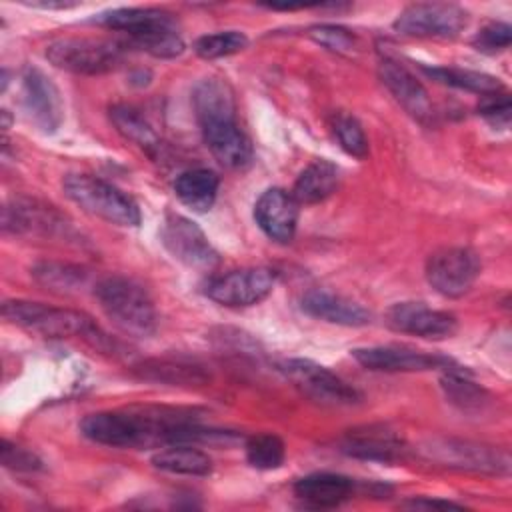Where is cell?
I'll return each mask as SVG.
<instances>
[{
    "instance_id": "3",
    "label": "cell",
    "mask_w": 512,
    "mask_h": 512,
    "mask_svg": "<svg viewBox=\"0 0 512 512\" xmlns=\"http://www.w3.org/2000/svg\"><path fill=\"white\" fill-rule=\"evenodd\" d=\"M2 316L32 332L46 338H82L96 348H108L110 340L100 326L84 312L72 308L48 306L30 300H6L2 304Z\"/></svg>"
},
{
    "instance_id": "37",
    "label": "cell",
    "mask_w": 512,
    "mask_h": 512,
    "mask_svg": "<svg viewBox=\"0 0 512 512\" xmlns=\"http://www.w3.org/2000/svg\"><path fill=\"white\" fill-rule=\"evenodd\" d=\"M0 460L6 468L16 470V472L42 470V460L34 452H30L22 446H16L8 440H2V444H0Z\"/></svg>"
},
{
    "instance_id": "34",
    "label": "cell",
    "mask_w": 512,
    "mask_h": 512,
    "mask_svg": "<svg viewBox=\"0 0 512 512\" xmlns=\"http://www.w3.org/2000/svg\"><path fill=\"white\" fill-rule=\"evenodd\" d=\"M308 36L324 46L330 52H338V54H348L356 48V36L342 26L336 24H320V26H312L308 30Z\"/></svg>"
},
{
    "instance_id": "21",
    "label": "cell",
    "mask_w": 512,
    "mask_h": 512,
    "mask_svg": "<svg viewBox=\"0 0 512 512\" xmlns=\"http://www.w3.org/2000/svg\"><path fill=\"white\" fill-rule=\"evenodd\" d=\"M342 452L352 458L390 464L404 458L406 444L384 426H366L344 436Z\"/></svg>"
},
{
    "instance_id": "5",
    "label": "cell",
    "mask_w": 512,
    "mask_h": 512,
    "mask_svg": "<svg viewBox=\"0 0 512 512\" xmlns=\"http://www.w3.org/2000/svg\"><path fill=\"white\" fill-rule=\"evenodd\" d=\"M94 296L108 320L124 334L148 338L156 332L154 302L138 282L126 276H106L94 286Z\"/></svg>"
},
{
    "instance_id": "33",
    "label": "cell",
    "mask_w": 512,
    "mask_h": 512,
    "mask_svg": "<svg viewBox=\"0 0 512 512\" xmlns=\"http://www.w3.org/2000/svg\"><path fill=\"white\" fill-rule=\"evenodd\" d=\"M332 132L346 154L358 160H364L368 156V138L364 134L362 124L352 114H346V112L334 114Z\"/></svg>"
},
{
    "instance_id": "20",
    "label": "cell",
    "mask_w": 512,
    "mask_h": 512,
    "mask_svg": "<svg viewBox=\"0 0 512 512\" xmlns=\"http://www.w3.org/2000/svg\"><path fill=\"white\" fill-rule=\"evenodd\" d=\"M300 306L308 316L338 326H366L372 318L362 304L326 288L308 290L302 296Z\"/></svg>"
},
{
    "instance_id": "4",
    "label": "cell",
    "mask_w": 512,
    "mask_h": 512,
    "mask_svg": "<svg viewBox=\"0 0 512 512\" xmlns=\"http://www.w3.org/2000/svg\"><path fill=\"white\" fill-rule=\"evenodd\" d=\"M96 22L126 32L132 46L156 58H176L184 52L176 20L162 8H114L100 14Z\"/></svg>"
},
{
    "instance_id": "14",
    "label": "cell",
    "mask_w": 512,
    "mask_h": 512,
    "mask_svg": "<svg viewBox=\"0 0 512 512\" xmlns=\"http://www.w3.org/2000/svg\"><path fill=\"white\" fill-rule=\"evenodd\" d=\"M384 322L394 332L428 340L450 338L458 328V320L452 312L430 308L424 302H396L386 310Z\"/></svg>"
},
{
    "instance_id": "1",
    "label": "cell",
    "mask_w": 512,
    "mask_h": 512,
    "mask_svg": "<svg viewBox=\"0 0 512 512\" xmlns=\"http://www.w3.org/2000/svg\"><path fill=\"white\" fill-rule=\"evenodd\" d=\"M80 432L88 440L112 448L192 444L232 436L230 432L202 428L194 410L150 404L88 414L80 422Z\"/></svg>"
},
{
    "instance_id": "6",
    "label": "cell",
    "mask_w": 512,
    "mask_h": 512,
    "mask_svg": "<svg viewBox=\"0 0 512 512\" xmlns=\"http://www.w3.org/2000/svg\"><path fill=\"white\" fill-rule=\"evenodd\" d=\"M64 194L86 214L116 226H138L142 216L138 204L114 184L92 174H68L62 182Z\"/></svg>"
},
{
    "instance_id": "12",
    "label": "cell",
    "mask_w": 512,
    "mask_h": 512,
    "mask_svg": "<svg viewBox=\"0 0 512 512\" xmlns=\"http://www.w3.org/2000/svg\"><path fill=\"white\" fill-rule=\"evenodd\" d=\"M276 274L270 268H238L218 274L206 282L204 294L216 304L240 308L262 302L274 288Z\"/></svg>"
},
{
    "instance_id": "27",
    "label": "cell",
    "mask_w": 512,
    "mask_h": 512,
    "mask_svg": "<svg viewBox=\"0 0 512 512\" xmlns=\"http://www.w3.org/2000/svg\"><path fill=\"white\" fill-rule=\"evenodd\" d=\"M150 462L156 470L182 476H208L212 472V458L192 444H172L158 450Z\"/></svg>"
},
{
    "instance_id": "38",
    "label": "cell",
    "mask_w": 512,
    "mask_h": 512,
    "mask_svg": "<svg viewBox=\"0 0 512 512\" xmlns=\"http://www.w3.org/2000/svg\"><path fill=\"white\" fill-rule=\"evenodd\" d=\"M408 508H440V510H462L464 506L452 500H440V498H414L406 502Z\"/></svg>"
},
{
    "instance_id": "30",
    "label": "cell",
    "mask_w": 512,
    "mask_h": 512,
    "mask_svg": "<svg viewBox=\"0 0 512 512\" xmlns=\"http://www.w3.org/2000/svg\"><path fill=\"white\" fill-rule=\"evenodd\" d=\"M30 272H32V278L40 286H44L46 290H52V292H60V294L78 292L86 284V278H88V274L80 266L52 262V260L34 264Z\"/></svg>"
},
{
    "instance_id": "22",
    "label": "cell",
    "mask_w": 512,
    "mask_h": 512,
    "mask_svg": "<svg viewBox=\"0 0 512 512\" xmlns=\"http://www.w3.org/2000/svg\"><path fill=\"white\" fill-rule=\"evenodd\" d=\"M356 482L344 474L316 472L294 482V494L304 506L334 508L354 494Z\"/></svg>"
},
{
    "instance_id": "36",
    "label": "cell",
    "mask_w": 512,
    "mask_h": 512,
    "mask_svg": "<svg viewBox=\"0 0 512 512\" xmlns=\"http://www.w3.org/2000/svg\"><path fill=\"white\" fill-rule=\"evenodd\" d=\"M478 114L484 116L490 124L498 128H506L510 124V114H512V104L506 90L482 96L478 104Z\"/></svg>"
},
{
    "instance_id": "15",
    "label": "cell",
    "mask_w": 512,
    "mask_h": 512,
    "mask_svg": "<svg viewBox=\"0 0 512 512\" xmlns=\"http://www.w3.org/2000/svg\"><path fill=\"white\" fill-rule=\"evenodd\" d=\"M354 360L372 372H426V370H454V362L444 356L428 354L408 346H368L354 348Z\"/></svg>"
},
{
    "instance_id": "19",
    "label": "cell",
    "mask_w": 512,
    "mask_h": 512,
    "mask_svg": "<svg viewBox=\"0 0 512 512\" xmlns=\"http://www.w3.org/2000/svg\"><path fill=\"white\" fill-rule=\"evenodd\" d=\"M2 228L12 234L54 236L66 232L68 224L54 206L30 198H16L2 210Z\"/></svg>"
},
{
    "instance_id": "23",
    "label": "cell",
    "mask_w": 512,
    "mask_h": 512,
    "mask_svg": "<svg viewBox=\"0 0 512 512\" xmlns=\"http://www.w3.org/2000/svg\"><path fill=\"white\" fill-rule=\"evenodd\" d=\"M134 374L142 380L164 382L170 386H204L210 374L204 366L182 358H152L134 366Z\"/></svg>"
},
{
    "instance_id": "32",
    "label": "cell",
    "mask_w": 512,
    "mask_h": 512,
    "mask_svg": "<svg viewBox=\"0 0 512 512\" xmlns=\"http://www.w3.org/2000/svg\"><path fill=\"white\" fill-rule=\"evenodd\" d=\"M248 46V36L240 30H222L214 34H204L194 40V52L204 60H216L232 56Z\"/></svg>"
},
{
    "instance_id": "29",
    "label": "cell",
    "mask_w": 512,
    "mask_h": 512,
    "mask_svg": "<svg viewBox=\"0 0 512 512\" xmlns=\"http://www.w3.org/2000/svg\"><path fill=\"white\" fill-rule=\"evenodd\" d=\"M440 386L448 402L462 412H482L490 404V394L482 386L468 380L460 368L446 370L440 378Z\"/></svg>"
},
{
    "instance_id": "39",
    "label": "cell",
    "mask_w": 512,
    "mask_h": 512,
    "mask_svg": "<svg viewBox=\"0 0 512 512\" xmlns=\"http://www.w3.org/2000/svg\"><path fill=\"white\" fill-rule=\"evenodd\" d=\"M32 8H42V10H66L78 6L76 2H28Z\"/></svg>"
},
{
    "instance_id": "7",
    "label": "cell",
    "mask_w": 512,
    "mask_h": 512,
    "mask_svg": "<svg viewBox=\"0 0 512 512\" xmlns=\"http://www.w3.org/2000/svg\"><path fill=\"white\" fill-rule=\"evenodd\" d=\"M422 458L452 470L504 476L510 472V456L496 446L460 440V438H432L420 446Z\"/></svg>"
},
{
    "instance_id": "24",
    "label": "cell",
    "mask_w": 512,
    "mask_h": 512,
    "mask_svg": "<svg viewBox=\"0 0 512 512\" xmlns=\"http://www.w3.org/2000/svg\"><path fill=\"white\" fill-rule=\"evenodd\" d=\"M110 122L114 124L116 132L138 146L142 152H146L150 158L160 160L164 154V144L160 136L154 132V128L146 122V118L128 104H114L110 106Z\"/></svg>"
},
{
    "instance_id": "9",
    "label": "cell",
    "mask_w": 512,
    "mask_h": 512,
    "mask_svg": "<svg viewBox=\"0 0 512 512\" xmlns=\"http://www.w3.org/2000/svg\"><path fill=\"white\" fill-rule=\"evenodd\" d=\"M468 24V12L450 2H416L394 20V30L410 38H456Z\"/></svg>"
},
{
    "instance_id": "25",
    "label": "cell",
    "mask_w": 512,
    "mask_h": 512,
    "mask_svg": "<svg viewBox=\"0 0 512 512\" xmlns=\"http://www.w3.org/2000/svg\"><path fill=\"white\" fill-rule=\"evenodd\" d=\"M340 184V170L330 160L310 162L292 186V196L298 204H318L332 196Z\"/></svg>"
},
{
    "instance_id": "28",
    "label": "cell",
    "mask_w": 512,
    "mask_h": 512,
    "mask_svg": "<svg viewBox=\"0 0 512 512\" xmlns=\"http://www.w3.org/2000/svg\"><path fill=\"white\" fill-rule=\"evenodd\" d=\"M420 68L424 74H428L432 80H436L440 84L476 92L480 96L504 90V84L492 74L466 70V68H452V66H420Z\"/></svg>"
},
{
    "instance_id": "2",
    "label": "cell",
    "mask_w": 512,
    "mask_h": 512,
    "mask_svg": "<svg viewBox=\"0 0 512 512\" xmlns=\"http://www.w3.org/2000/svg\"><path fill=\"white\" fill-rule=\"evenodd\" d=\"M192 106L212 156L226 168H246L254 152L236 120L232 88L222 78H204L194 86Z\"/></svg>"
},
{
    "instance_id": "8",
    "label": "cell",
    "mask_w": 512,
    "mask_h": 512,
    "mask_svg": "<svg viewBox=\"0 0 512 512\" xmlns=\"http://www.w3.org/2000/svg\"><path fill=\"white\" fill-rule=\"evenodd\" d=\"M126 44L104 38H58L46 46V58L72 74H106L124 60Z\"/></svg>"
},
{
    "instance_id": "16",
    "label": "cell",
    "mask_w": 512,
    "mask_h": 512,
    "mask_svg": "<svg viewBox=\"0 0 512 512\" xmlns=\"http://www.w3.org/2000/svg\"><path fill=\"white\" fill-rule=\"evenodd\" d=\"M22 108L42 132H56L62 124V98L58 86L36 66L22 72Z\"/></svg>"
},
{
    "instance_id": "13",
    "label": "cell",
    "mask_w": 512,
    "mask_h": 512,
    "mask_svg": "<svg viewBox=\"0 0 512 512\" xmlns=\"http://www.w3.org/2000/svg\"><path fill=\"white\" fill-rule=\"evenodd\" d=\"M160 238L170 256L188 268L210 272L220 264V256L210 244L208 236L196 222L186 216H168L162 226Z\"/></svg>"
},
{
    "instance_id": "26",
    "label": "cell",
    "mask_w": 512,
    "mask_h": 512,
    "mask_svg": "<svg viewBox=\"0 0 512 512\" xmlns=\"http://www.w3.org/2000/svg\"><path fill=\"white\" fill-rule=\"evenodd\" d=\"M220 178L208 168L184 170L174 180V192L178 200L194 212H208L218 194Z\"/></svg>"
},
{
    "instance_id": "18",
    "label": "cell",
    "mask_w": 512,
    "mask_h": 512,
    "mask_svg": "<svg viewBox=\"0 0 512 512\" xmlns=\"http://www.w3.org/2000/svg\"><path fill=\"white\" fill-rule=\"evenodd\" d=\"M298 206L284 188H268L254 204V220L270 240L288 244L296 234Z\"/></svg>"
},
{
    "instance_id": "11",
    "label": "cell",
    "mask_w": 512,
    "mask_h": 512,
    "mask_svg": "<svg viewBox=\"0 0 512 512\" xmlns=\"http://www.w3.org/2000/svg\"><path fill=\"white\" fill-rule=\"evenodd\" d=\"M284 374L310 400L326 406H352L360 402V392L326 366L308 358L282 362Z\"/></svg>"
},
{
    "instance_id": "17",
    "label": "cell",
    "mask_w": 512,
    "mask_h": 512,
    "mask_svg": "<svg viewBox=\"0 0 512 512\" xmlns=\"http://www.w3.org/2000/svg\"><path fill=\"white\" fill-rule=\"evenodd\" d=\"M378 76L394 100L418 122L430 124L434 120V106L424 84L398 60L382 58L378 64Z\"/></svg>"
},
{
    "instance_id": "31",
    "label": "cell",
    "mask_w": 512,
    "mask_h": 512,
    "mask_svg": "<svg viewBox=\"0 0 512 512\" xmlns=\"http://www.w3.org/2000/svg\"><path fill=\"white\" fill-rule=\"evenodd\" d=\"M246 460L256 470H276L286 458V446L280 436L272 432L254 434L244 444Z\"/></svg>"
},
{
    "instance_id": "35",
    "label": "cell",
    "mask_w": 512,
    "mask_h": 512,
    "mask_svg": "<svg viewBox=\"0 0 512 512\" xmlns=\"http://www.w3.org/2000/svg\"><path fill=\"white\" fill-rule=\"evenodd\" d=\"M512 26L506 22H488L472 38V46L484 54H496L510 46Z\"/></svg>"
},
{
    "instance_id": "10",
    "label": "cell",
    "mask_w": 512,
    "mask_h": 512,
    "mask_svg": "<svg viewBox=\"0 0 512 512\" xmlns=\"http://www.w3.org/2000/svg\"><path fill=\"white\" fill-rule=\"evenodd\" d=\"M480 270V256L468 246H446L432 252L426 260L428 284L446 298H460L470 292Z\"/></svg>"
}]
</instances>
